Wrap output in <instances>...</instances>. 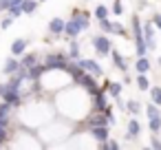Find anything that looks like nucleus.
I'll list each match as a JSON object with an SVG mask.
<instances>
[{"label":"nucleus","mask_w":161,"mask_h":150,"mask_svg":"<svg viewBox=\"0 0 161 150\" xmlns=\"http://www.w3.org/2000/svg\"><path fill=\"white\" fill-rule=\"evenodd\" d=\"M47 69L49 71H53V69H60V71H66V66H69V62H66V58L64 55H60V53H51V55H47Z\"/></svg>","instance_id":"nucleus-1"},{"label":"nucleus","mask_w":161,"mask_h":150,"mask_svg":"<svg viewBox=\"0 0 161 150\" xmlns=\"http://www.w3.org/2000/svg\"><path fill=\"white\" fill-rule=\"evenodd\" d=\"M91 44L97 49V53H99V55H108V53H110V49H113V47H110V40H108L106 36H93Z\"/></svg>","instance_id":"nucleus-2"},{"label":"nucleus","mask_w":161,"mask_h":150,"mask_svg":"<svg viewBox=\"0 0 161 150\" xmlns=\"http://www.w3.org/2000/svg\"><path fill=\"white\" fill-rule=\"evenodd\" d=\"M77 64H80V66H82L84 71H88V73H91L93 77H102V66H99V64H97L95 60H80Z\"/></svg>","instance_id":"nucleus-3"},{"label":"nucleus","mask_w":161,"mask_h":150,"mask_svg":"<svg viewBox=\"0 0 161 150\" xmlns=\"http://www.w3.org/2000/svg\"><path fill=\"white\" fill-rule=\"evenodd\" d=\"M47 71H49V69H47V64H33V66H29V69H27V80L38 82Z\"/></svg>","instance_id":"nucleus-4"},{"label":"nucleus","mask_w":161,"mask_h":150,"mask_svg":"<svg viewBox=\"0 0 161 150\" xmlns=\"http://www.w3.org/2000/svg\"><path fill=\"white\" fill-rule=\"evenodd\" d=\"M143 40H146V49H154L157 42H154V25L152 22H146L143 27Z\"/></svg>","instance_id":"nucleus-5"},{"label":"nucleus","mask_w":161,"mask_h":150,"mask_svg":"<svg viewBox=\"0 0 161 150\" xmlns=\"http://www.w3.org/2000/svg\"><path fill=\"white\" fill-rule=\"evenodd\" d=\"M77 84H82V86H84V88H86L88 93H93V95H95V93L99 91V88H97V84H95V77H93L91 73H88V75L84 73V75H82L80 80H77Z\"/></svg>","instance_id":"nucleus-6"},{"label":"nucleus","mask_w":161,"mask_h":150,"mask_svg":"<svg viewBox=\"0 0 161 150\" xmlns=\"http://www.w3.org/2000/svg\"><path fill=\"white\" fill-rule=\"evenodd\" d=\"M3 102H7L9 106H20V102H22V97H20V93H18V91H11V88H5V93H3Z\"/></svg>","instance_id":"nucleus-7"},{"label":"nucleus","mask_w":161,"mask_h":150,"mask_svg":"<svg viewBox=\"0 0 161 150\" xmlns=\"http://www.w3.org/2000/svg\"><path fill=\"white\" fill-rule=\"evenodd\" d=\"M49 31H51V36H60V33H64V20L53 18V20L49 22Z\"/></svg>","instance_id":"nucleus-8"},{"label":"nucleus","mask_w":161,"mask_h":150,"mask_svg":"<svg viewBox=\"0 0 161 150\" xmlns=\"http://www.w3.org/2000/svg\"><path fill=\"white\" fill-rule=\"evenodd\" d=\"M93 130V137L97 139V141H106L108 139V128L106 126H95V128H91Z\"/></svg>","instance_id":"nucleus-9"},{"label":"nucleus","mask_w":161,"mask_h":150,"mask_svg":"<svg viewBox=\"0 0 161 150\" xmlns=\"http://www.w3.org/2000/svg\"><path fill=\"white\" fill-rule=\"evenodd\" d=\"M18 66H20V62H18L16 58H9V60L5 62V73H7V75H14V73L18 71Z\"/></svg>","instance_id":"nucleus-10"},{"label":"nucleus","mask_w":161,"mask_h":150,"mask_svg":"<svg viewBox=\"0 0 161 150\" xmlns=\"http://www.w3.org/2000/svg\"><path fill=\"white\" fill-rule=\"evenodd\" d=\"M110 119L108 117H102V115H95L93 119H88V128H95V126H108Z\"/></svg>","instance_id":"nucleus-11"},{"label":"nucleus","mask_w":161,"mask_h":150,"mask_svg":"<svg viewBox=\"0 0 161 150\" xmlns=\"http://www.w3.org/2000/svg\"><path fill=\"white\" fill-rule=\"evenodd\" d=\"M25 49H27V40H16V42L11 44V53H14V55H22Z\"/></svg>","instance_id":"nucleus-12"},{"label":"nucleus","mask_w":161,"mask_h":150,"mask_svg":"<svg viewBox=\"0 0 161 150\" xmlns=\"http://www.w3.org/2000/svg\"><path fill=\"white\" fill-rule=\"evenodd\" d=\"M139 132H141L139 121H137V119H128V135H130V137H139Z\"/></svg>","instance_id":"nucleus-13"},{"label":"nucleus","mask_w":161,"mask_h":150,"mask_svg":"<svg viewBox=\"0 0 161 150\" xmlns=\"http://www.w3.org/2000/svg\"><path fill=\"white\" fill-rule=\"evenodd\" d=\"M38 7V0H22V14H33Z\"/></svg>","instance_id":"nucleus-14"},{"label":"nucleus","mask_w":161,"mask_h":150,"mask_svg":"<svg viewBox=\"0 0 161 150\" xmlns=\"http://www.w3.org/2000/svg\"><path fill=\"white\" fill-rule=\"evenodd\" d=\"M132 36L135 38H141L143 36V27H141V22H139L137 16H132Z\"/></svg>","instance_id":"nucleus-15"},{"label":"nucleus","mask_w":161,"mask_h":150,"mask_svg":"<svg viewBox=\"0 0 161 150\" xmlns=\"http://www.w3.org/2000/svg\"><path fill=\"white\" fill-rule=\"evenodd\" d=\"M110 55H113V60H115V64H117V69L126 73V71H128V66H126V62H124V58H121V55H119L117 51H110Z\"/></svg>","instance_id":"nucleus-16"},{"label":"nucleus","mask_w":161,"mask_h":150,"mask_svg":"<svg viewBox=\"0 0 161 150\" xmlns=\"http://www.w3.org/2000/svg\"><path fill=\"white\" fill-rule=\"evenodd\" d=\"M95 110H104V106H106V97H104V93L102 91H97L95 93Z\"/></svg>","instance_id":"nucleus-17"},{"label":"nucleus","mask_w":161,"mask_h":150,"mask_svg":"<svg viewBox=\"0 0 161 150\" xmlns=\"http://www.w3.org/2000/svg\"><path fill=\"white\" fill-rule=\"evenodd\" d=\"M135 66H137V71H139V73H146V71L150 69V62H148V58H146V55H141V58L137 60V64H135Z\"/></svg>","instance_id":"nucleus-18"},{"label":"nucleus","mask_w":161,"mask_h":150,"mask_svg":"<svg viewBox=\"0 0 161 150\" xmlns=\"http://www.w3.org/2000/svg\"><path fill=\"white\" fill-rule=\"evenodd\" d=\"M108 7H104V5H99V7H95V18L97 20H104V18H108Z\"/></svg>","instance_id":"nucleus-19"},{"label":"nucleus","mask_w":161,"mask_h":150,"mask_svg":"<svg viewBox=\"0 0 161 150\" xmlns=\"http://www.w3.org/2000/svg\"><path fill=\"white\" fill-rule=\"evenodd\" d=\"M36 62H38V58H36L33 53H29V55H25V58H22V62H20V66H25V69H29V66H33Z\"/></svg>","instance_id":"nucleus-20"},{"label":"nucleus","mask_w":161,"mask_h":150,"mask_svg":"<svg viewBox=\"0 0 161 150\" xmlns=\"http://www.w3.org/2000/svg\"><path fill=\"white\" fill-rule=\"evenodd\" d=\"M150 130H152V132H159V130H161V115L150 117Z\"/></svg>","instance_id":"nucleus-21"},{"label":"nucleus","mask_w":161,"mask_h":150,"mask_svg":"<svg viewBox=\"0 0 161 150\" xmlns=\"http://www.w3.org/2000/svg\"><path fill=\"white\" fill-rule=\"evenodd\" d=\"M7 11H9L11 18H20L22 16V5H11V7H7Z\"/></svg>","instance_id":"nucleus-22"},{"label":"nucleus","mask_w":161,"mask_h":150,"mask_svg":"<svg viewBox=\"0 0 161 150\" xmlns=\"http://www.w3.org/2000/svg\"><path fill=\"white\" fill-rule=\"evenodd\" d=\"M113 33H117V36H121V38H128L126 27H124V25H119V22H113Z\"/></svg>","instance_id":"nucleus-23"},{"label":"nucleus","mask_w":161,"mask_h":150,"mask_svg":"<svg viewBox=\"0 0 161 150\" xmlns=\"http://www.w3.org/2000/svg\"><path fill=\"white\" fill-rule=\"evenodd\" d=\"M108 91H110L113 97H119V93H121V84H119V82H108Z\"/></svg>","instance_id":"nucleus-24"},{"label":"nucleus","mask_w":161,"mask_h":150,"mask_svg":"<svg viewBox=\"0 0 161 150\" xmlns=\"http://www.w3.org/2000/svg\"><path fill=\"white\" fill-rule=\"evenodd\" d=\"M150 95H152V102H154L157 106H161V86L150 88Z\"/></svg>","instance_id":"nucleus-25"},{"label":"nucleus","mask_w":161,"mask_h":150,"mask_svg":"<svg viewBox=\"0 0 161 150\" xmlns=\"http://www.w3.org/2000/svg\"><path fill=\"white\" fill-rule=\"evenodd\" d=\"M69 49H71V51H69V55H71V58H73V60H77V58H80V44H77V42H75V40H73V42H71V47H69Z\"/></svg>","instance_id":"nucleus-26"},{"label":"nucleus","mask_w":161,"mask_h":150,"mask_svg":"<svg viewBox=\"0 0 161 150\" xmlns=\"http://www.w3.org/2000/svg\"><path fill=\"white\" fill-rule=\"evenodd\" d=\"M20 82H22V80H20V77H18V75L14 73V77H11V82H9V84H7L5 88H11V91H18V88H20Z\"/></svg>","instance_id":"nucleus-27"},{"label":"nucleus","mask_w":161,"mask_h":150,"mask_svg":"<svg viewBox=\"0 0 161 150\" xmlns=\"http://www.w3.org/2000/svg\"><path fill=\"white\" fill-rule=\"evenodd\" d=\"M137 86H139V88H141V91H146V88H148V86H150V82H148V77H146V75H143V73H141V75H139V77H137Z\"/></svg>","instance_id":"nucleus-28"},{"label":"nucleus","mask_w":161,"mask_h":150,"mask_svg":"<svg viewBox=\"0 0 161 150\" xmlns=\"http://www.w3.org/2000/svg\"><path fill=\"white\" fill-rule=\"evenodd\" d=\"M146 113H148L150 117H154V115H159V108H157V104H148V106H146Z\"/></svg>","instance_id":"nucleus-29"},{"label":"nucleus","mask_w":161,"mask_h":150,"mask_svg":"<svg viewBox=\"0 0 161 150\" xmlns=\"http://www.w3.org/2000/svg\"><path fill=\"white\" fill-rule=\"evenodd\" d=\"M99 25H102V29H104V31H110V33H113V22H108V18L99 20Z\"/></svg>","instance_id":"nucleus-30"},{"label":"nucleus","mask_w":161,"mask_h":150,"mask_svg":"<svg viewBox=\"0 0 161 150\" xmlns=\"http://www.w3.org/2000/svg\"><path fill=\"white\" fill-rule=\"evenodd\" d=\"M128 110H130V113H132V115H137V113H139V110H141V106H139V104H137V102H128Z\"/></svg>","instance_id":"nucleus-31"},{"label":"nucleus","mask_w":161,"mask_h":150,"mask_svg":"<svg viewBox=\"0 0 161 150\" xmlns=\"http://www.w3.org/2000/svg\"><path fill=\"white\" fill-rule=\"evenodd\" d=\"M7 115H9V104L3 102V104H0V117H7Z\"/></svg>","instance_id":"nucleus-32"},{"label":"nucleus","mask_w":161,"mask_h":150,"mask_svg":"<svg viewBox=\"0 0 161 150\" xmlns=\"http://www.w3.org/2000/svg\"><path fill=\"white\" fill-rule=\"evenodd\" d=\"M113 14H117V16H121V14H124V7H121V3H115V5H113Z\"/></svg>","instance_id":"nucleus-33"},{"label":"nucleus","mask_w":161,"mask_h":150,"mask_svg":"<svg viewBox=\"0 0 161 150\" xmlns=\"http://www.w3.org/2000/svg\"><path fill=\"white\" fill-rule=\"evenodd\" d=\"M152 25H154V27H157V29L161 31V14H157V16L152 18Z\"/></svg>","instance_id":"nucleus-34"},{"label":"nucleus","mask_w":161,"mask_h":150,"mask_svg":"<svg viewBox=\"0 0 161 150\" xmlns=\"http://www.w3.org/2000/svg\"><path fill=\"white\" fill-rule=\"evenodd\" d=\"M150 143H152V148H154V150H161V141H159L157 137H152V141H150Z\"/></svg>","instance_id":"nucleus-35"},{"label":"nucleus","mask_w":161,"mask_h":150,"mask_svg":"<svg viewBox=\"0 0 161 150\" xmlns=\"http://www.w3.org/2000/svg\"><path fill=\"white\" fill-rule=\"evenodd\" d=\"M7 139V130H5V126H0V143H3Z\"/></svg>","instance_id":"nucleus-36"},{"label":"nucleus","mask_w":161,"mask_h":150,"mask_svg":"<svg viewBox=\"0 0 161 150\" xmlns=\"http://www.w3.org/2000/svg\"><path fill=\"white\" fill-rule=\"evenodd\" d=\"M11 20H14V18H11V16H9V18H5V20H3V29H7V27H9V25H11Z\"/></svg>","instance_id":"nucleus-37"},{"label":"nucleus","mask_w":161,"mask_h":150,"mask_svg":"<svg viewBox=\"0 0 161 150\" xmlns=\"http://www.w3.org/2000/svg\"><path fill=\"white\" fill-rule=\"evenodd\" d=\"M7 7H9V0H0V11L7 9Z\"/></svg>","instance_id":"nucleus-38"},{"label":"nucleus","mask_w":161,"mask_h":150,"mask_svg":"<svg viewBox=\"0 0 161 150\" xmlns=\"http://www.w3.org/2000/svg\"><path fill=\"white\" fill-rule=\"evenodd\" d=\"M7 121H9L7 117H0V126H5V128H7Z\"/></svg>","instance_id":"nucleus-39"},{"label":"nucleus","mask_w":161,"mask_h":150,"mask_svg":"<svg viewBox=\"0 0 161 150\" xmlns=\"http://www.w3.org/2000/svg\"><path fill=\"white\" fill-rule=\"evenodd\" d=\"M11 5H22V0H9V7Z\"/></svg>","instance_id":"nucleus-40"},{"label":"nucleus","mask_w":161,"mask_h":150,"mask_svg":"<svg viewBox=\"0 0 161 150\" xmlns=\"http://www.w3.org/2000/svg\"><path fill=\"white\" fill-rule=\"evenodd\" d=\"M3 93H5V86H3V84H0V97H3Z\"/></svg>","instance_id":"nucleus-41"},{"label":"nucleus","mask_w":161,"mask_h":150,"mask_svg":"<svg viewBox=\"0 0 161 150\" xmlns=\"http://www.w3.org/2000/svg\"><path fill=\"white\" fill-rule=\"evenodd\" d=\"M38 3H44V0H38Z\"/></svg>","instance_id":"nucleus-42"},{"label":"nucleus","mask_w":161,"mask_h":150,"mask_svg":"<svg viewBox=\"0 0 161 150\" xmlns=\"http://www.w3.org/2000/svg\"><path fill=\"white\" fill-rule=\"evenodd\" d=\"M159 64H161V58H159Z\"/></svg>","instance_id":"nucleus-43"}]
</instances>
